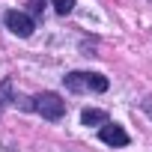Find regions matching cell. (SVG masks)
Wrapping results in <instances>:
<instances>
[{
  "label": "cell",
  "mask_w": 152,
  "mask_h": 152,
  "mask_svg": "<svg viewBox=\"0 0 152 152\" xmlns=\"http://www.w3.org/2000/svg\"><path fill=\"white\" fill-rule=\"evenodd\" d=\"M66 87L72 93H104L107 78L96 72H72V75H66Z\"/></svg>",
  "instance_id": "cell-1"
},
{
  "label": "cell",
  "mask_w": 152,
  "mask_h": 152,
  "mask_svg": "<svg viewBox=\"0 0 152 152\" xmlns=\"http://www.w3.org/2000/svg\"><path fill=\"white\" fill-rule=\"evenodd\" d=\"M45 119H60L63 113H66V102L57 96V93H42V96H36V104H33Z\"/></svg>",
  "instance_id": "cell-2"
},
{
  "label": "cell",
  "mask_w": 152,
  "mask_h": 152,
  "mask_svg": "<svg viewBox=\"0 0 152 152\" xmlns=\"http://www.w3.org/2000/svg\"><path fill=\"white\" fill-rule=\"evenodd\" d=\"M6 27H9L15 36L27 39V36L33 33V18L24 15V12H18V9H12V12H6Z\"/></svg>",
  "instance_id": "cell-3"
},
{
  "label": "cell",
  "mask_w": 152,
  "mask_h": 152,
  "mask_svg": "<svg viewBox=\"0 0 152 152\" xmlns=\"http://www.w3.org/2000/svg\"><path fill=\"white\" fill-rule=\"evenodd\" d=\"M99 137H102L104 143H110V146H125V143H128V134H125L116 122H104L102 131H99Z\"/></svg>",
  "instance_id": "cell-4"
},
{
  "label": "cell",
  "mask_w": 152,
  "mask_h": 152,
  "mask_svg": "<svg viewBox=\"0 0 152 152\" xmlns=\"http://www.w3.org/2000/svg\"><path fill=\"white\" fill-rule=\"evenodd\" d=\"M81 122H84V125H104V122H107V113H104V110H96V107H87V110L81 113Z\"/></svg>",
  "instance_id": "cell-5"
},
{
  "label": "cell",
  "mask_w": 152,
  "mask_h": 152,
  "mask_svg": "<svg viewBox=\"0 0 152 152\" xmlns=\"http://www.w3.org/2000/svg\"><path fill=\"white\" fill-rule=\"evenodd\" d=\"M54 9H57L60 15H69V12L75 9V0H54Z\"/></svg>",
  "instance_id": "cell-6"
},
{
  "label": "cell",
  "mask_w": 152,
  "mask_h": 152,
  "mask_svg": "<svg viewBox=\"0 0 152 152\" xmlns=\"http://www.w3.org/2000/svg\"><path fill=\"white\" fill-rule=\"evenodd\" d=\"M9 93H12V84L6 81L3 87H0V107H3V104H6V99H9Z\"/></svg>",
  "instance_id": "cell-7"
},
{
  "label": "cell",
  "mask_w": 152,
  "mask_h": 152,
  "mask_svg": "<svg viewBox=\"0 0 152 152\" xmlns=\"http://www.w3.org/2000/svg\"><path fill=\"white\" fill-rule=\"evenodd\" d=\"M143 110H146V113L152 116V99H149V102H143Z\"/></svg>",
  "instance_id": "cell-8"
}]
</instances>
